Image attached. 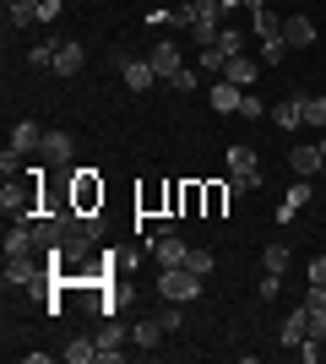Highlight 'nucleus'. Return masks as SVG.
<instances>
[{
    "mask_svg": "<svg viewBox=\"0 0 326 364\" xmlns=\"http://www.w3.org/2000/svg\"><path fill=\"white\" fill-rule=\"evenodd\" d=\"M65 201L82 218L104 213V180H98V168H65Z\"/></svg>",
    "mask_w": 326,
    "mask_h": 364,
    "instance_id": "1",
    "label": "nucleus"
},
{
    "mask_svg": "<svg viewBox=\"0 0 326 364\" xmlns=\"http://www.w3.org/2000/svg\"><path fill=\"white\" fill-rule=\"evenodd\" d=\"M158 294L174 304L202 299V272H190V267H158Z\"/></svg>",
    "mask_w": 326,
    "mask_h": 364,
    "instance_id": "2",
    "label": "nucleus"
},
{
    "mask_svg": "<svg viewBox=\"0 0 326 364\" xmlns=\"http://www.w3.org/2000/svg\"><path fill=\"white\" fill-rule=\"evenodd\" d=\"M109 60H114V71L125 76V87H131V92H147V87H158V82H163V76L153 71V60H131V55H120V49H114Z\"/></svg>",
    "mask_w": 326,
    "mask_h": 364,
    "instance_id": "3",
    "label": "nucleus"
},
{
    "mask_svg": "<svg viewBox=\"0 0 326 364\" xmlns=\"http://www.w3.org/2000/svg\"><path fill=\"white\" fill-rule=\"evenodd\" d=\"M82 65H87V44H82V38H60L49 71H55V76H82Z\"/></svg>",
    "mask_w": 326,
    "mask_h": 364,
    "instance_id": "4",
    "label": "nucleus"
},
{
    "mask_svg": "<svg viewBox=\"0 0 326 364\" xmlns=\"http://www.w3.org/2000/svg\"><path fill=\"white\" fill-rule=\"evenodd\" d=\"M229 174L256 191V185H261V158H256V147H229Z\"/></svg>",
    "mask_w": 326,
    "mask_h": 364,
    "instance_id": "5",
    "label": "nucleus"
},
{
    "mask_svg": "<svg viewBox=\"0 0 326 364\" xmlns=\"http://www.w3.org/2000/svg\"><path fill=\"white\" fill-rule=\"evenodd\" d=\"M136 213H141V218H163V213H169V185L147 180V185L136 191ZM169 218H174V213H169Z\"/></svg>",
    "mask_w": 326,
    "mask_h": 364,
    "instance_id": "6",
    "label": "nucleus"
},
{
    "mask_svg": "<svg viewBox=\"0 0 326 364\" xmlns=\"http://www.w3.org/2000/svg\"><path fill=\"white\" fill-rule=\"evenodd\" d=\"M272 125H278V131H299V125H305V92L278 98V104H272Z\"/></svg>",
    "mask_w": 326,
    "mask_h": 364,
    "instance_id": "7",
    "label": "nucleus"
},
{
    "mask_svg": "<svg viewBox=\"0 0 326 364\" xmlns=\"http://www.w3.org/2000/svg\"><path fill=\"white\" fill-rule=\"evenodd\" d=\"M288 168H294L299 180H315V174L326 168V152H321V141H315V147H310V141H305V147H294V152H288Z\"/></svg>",
    "mask_w": 326,
    "mask_h": 364,
    "instance_id": "8",
    "label": "nucleus"
},
{
    "mask_svg": "<svg viewBox=\"0 0 326 364\" xmlns=\"http://www.w3.org/2000/svg\"><path fill=\"white\" fill-rule=\"evenodd\" d=\"M125 337L131 332H125L120 321H104V332H98V364H120L125 359V348H120Z\"/></svg>",
    "mask_w": 326,
    "mask_h": 364,
    "instance_id": "9",
    "label": "nucleus"
},
{
    "mask_svg": "<svg viewBox=\"0 0 326 364\" xmlns=\"http://www.w3.org/2000/svg\"><path fill=\"white\" fill-rule=\"evenodd\" d=\"M305 337H310V304H294L288 321H283V332H278V343H283V348H299Z\"/></svg>",
    "mask_w": 326,
    "mask_h": 364,
    "instance_id": "10",
    "label": "nucleus"
},
{
    "mask_svg": "<svg viewBox=\"0 0 326 364\" xmlns=\"http://www.w3.org/2000/svg\"><path fill=\"white\" fill-rule=\"evenodd\" d=\"M283 44L288 49H310L315 44V16H283Z\"/></svg>",
    "mask_w": 326,
    "mask_h": 364,
    "instance_id": "11",
    "label": "nucleus"
},
{
    "mask_svg": "<svg viewBox=\"0 0 326 364\" xmlns=\"http://www.w3.org/2000/svg\"><path fill=\"white\" fill-rule=\"evenodd\" d=\"M261 76V60H250V55H229L223 60V82H234V87H250Z\"/></svg>",
    "mask_w": 326,
    "mask_h": 364,
    "instance_id": "12",
    "label": "nucleus"
},
{
    "mask_svg": "<svg viewBox=\"0 0 326 364\" xmlns=\"http://www.w3.org/2000/svg\"><path fill=\"white\" fill-rule=\"evenodd\" d=\"M71 152H77V141H71V131H44V164L65 168V164H71Z\"/></svg>",
    "mask_w": 326,
    "mask_h": 364,
    "instance_id": "13",
    "label": "nucleus"
},
{
    "mask_svg": "<svg viewBox=\"0 0 326 364\" xmlns=\"http://www.w3.org/2000/svg\"><path fill=\"white\" fill-rule=\"evenodd\" d=\"M305 207H310V180H294V185H288V196H283V207H278V223H294Z\"/></svg>",
    "mask_w": 326,
    "mask_h": 364,
    "instance_id": "14",
    "label": "nucleus"
},
{
    "mask_svg": "<svg viewBox=\"0 0 326 364\" xmlns=\"http://www.w3.org/2000/svg\"><path fill=\"white\" fill-rule=\"evenodd\" d=\"M11 147L16 152H44V125L38 120H16L11 125Z\"/></svg>",
    "mask_w": 326,
    "mask_h": 364,
    "instance_id": "15",
    "label": "nucleus"
},
{
    "mask_svg": "<svg viewBox=\"0 0 326 364\" xmlns=\"http://www.w3.org/2000/svg\"><path fill=\"white\" fill-rule=\"evenodd\" d=\"M6 256H38L33 223H11V228H6Z\"/></svg>",
    "mask_w": 326,
    "mask_h": 364,
    "instance_id": "16",
    "label": "nucleus"
},
{
    "mask_svg": "<svg viewBox=\"0 0 326 364\" xmlns=\"http://www.w3.org/2000/svg\"><path fill=\"white\" fill-rule=\"evenodd\" d=\"M163 337H169V332H163V321H158V316H141L136 326H131V343H136L141 353H147V348H158Z\"/></svg>",
    "mask_w": 326,
    "mask_h": 364,
    "instance_id": "17",
    "label": "nucleus"
},
{
    "mask_svg": "<svg viewBox=\"0 0 326 364\" xmlns=\"http://www.w3.org/2000/svg\"><path fill=\"white\" fill-rule=\"evenodd\" d=\"M239 104H245V87H234V82H223V76H217L212 109H217V114H239Z\"/></svg>",
    "mask_w": 326,
    "mask_h": 364,
    "instance_id": "18",
    "label": "nucleus"
},
{
    "mask_svg": "<svg viewBox=\"0 0 326 364\" xmlns=\"http://www.w3.org/2000/svg\"><path fill=\"white\" fill-rule=\"evenodd\" d=\"M147 60H153V71L163 76V82H169V76L185 65V60H180V44H153V55H147Z\"/></svg>",
    "mask_w": 326,
    "mask_h": 364,
    "instance_id": "19",
    "label": "nucleus"
},
{
    "mask_svg": "<svg viewBox=\"0 0 326 364\" xmlns=\"http://www.w3.org/2000/svg\"><path fill=\"white\" fill-rule=\"evenodd\" d=\"M38 22V0H6V28H33Z\"/></svg>",
    "mask_w": 326,
    "mask_h": 364,
    "instance_id": "20",
    "label": "nucleus"
},
{
    "mask_svg": "<svg viewBox=\"0 0 326 364\" xmlns=\"http://www.w3.org/2000/svg\"><path fill=\"white\" fill-rule=\"evenodd\" d=\"M60 359L65 364H93L98 359V337H71V343L60 348Z\"/></svg>",
    "mask_w": 326,
    "mask_h": 364,
    "instance_id": "21",
    "label": "nucleus"
},
{
    "mask_svg": "<svg viewBox=\"0 0 326 364\" xmlns=\"http://www.w3.org/2000/svg\"><path fill=\"white\" fill-rule=\"evenodd\" d=\"M229 201H234L229 180H212V185H207V218H223V213H229Z\"/></svg>",
    "mask_w": 326,
    "mask_h": 364,
    "instance_id": "22",
    "label": "nucleus"
},
{
    "mask_svg": "<svg viewBox=\"0 0 326 364\" xmlns=\"http://www.w3.org/2000/svg\"><path fill=\"white\" fill-rule=\"evenodd\" d=\"M250 22H256V33H261V38H283V16L272 11V6H256V11H250Z\"/></svg>",
    "mask_w": 326,
    "mask_h": 364,
    "instance_id": "23",
    "label": "nucleus"
},
{
    "mask_svg": "<svg viewBox=\"0 0 326 364\" xmlns=\"http://www.w3.org/2000/svg\"><path fill=\"white\" fill-rule=\"evenodd\" d=\"M305 125L326 131V92H305Z\"/></svg>",
    "mask_w": 326,
    "mask_h": 364,
    "instance_id": "24",
    "label": "nucleus"
},
{
    "mask_svg": "<svg viewBox=\"0 0 326 364\" xmlns=\"http://www.w3.org/2000/svg\"><path fill=\"white\" fill-rule=\"evenodd\" d=\"M261 261H266V272H278V277H283L288 267H294V250H288V245H266V256H261Z\"/></svg>",
    "mask_w": 326,
    "mask_h": 364,
    "instance_id": "25",
    "label": "nucleus"
},
{
    "mask_svg": "<svg viewBox=\"0 0 326 364\" xmlns=\"http://www.w3.org/2000/svg\"><path fill=\"white\" fill-rule=\"evenodd\" d=\"M217 49H223V55H245V33L234 28V22H223V33H217Z\"/></svg>",
    "mask_w": 326,
    "mask_h": 364,
    "instance_id": "26",
    "label": "nucleus"
},
{
    "mask_svg": "<svg viewBox=\"0 0 326 364\" xmlns=\"http://www.w3.org/2000/svg\"><path fill=\"white\" fill-rule=\"evenodd\" d=\"M185 267H190V272H212V267H217V261H212V250H207V245H190V250H185Z\"/></svg>",
    "mask_w": 326,
    "mask_h": 364,
    "instance_id": "27",
    "label": "nucleus"
},
{
    "mask_svg": "<svg viewBox=\"0 0 326 364\" xmlns=\"http://www.w3.org/2000/svg\"><path fill=\"white\" fill-rule=\"evenodd\" d=\"M158 321H163V332H180V326H185V304H163V310H158Z\"/></svg>",
    "mask_w": 326,
    "mask_h": 364,
    "instance_id": "28",
    "label": "nucleus"
},
{
    "mask_svg": "<svg viewBox=\"0 0 326 364\" xmlns=\"http://www.w3.org/2000/svg\"><path fill=\"white\" fill-rule=\"evenodd\" d=\"M283 55H288L283 38H261V65H283Z\"/></svg>",
    "mask_w": 326,
    "mask_h": 364,
    "instance_id": "29",
    "label": "nucleus"
},
{
    "mask_svg": "<svg viewBox=\"0 0 326 364\" xmlns=\"http://www.w3.org/2000/svg\"><path fill=\"white\" fill-rule=\"evenodd\" d=\"M22 158H28V152L6 147V152H0V174H11V180H16V174H28V168H22Z\"/></svg>",
    "mask_w": 326,
    "mask_h": 364,
    "instance_id": "30",
    "label": "nucleus"
},
{
    "mask_svg": "<svg viewBox=\"0 0 326 364\" xmlns=\"http://www.w3.org/2000/svg\"><path fill=\"white\" fill-rule=\"evenodd\" d=\"M163 87H180V92H196V71H190V65H180V71L169 76V82H163Z\"/></svg>",
    "mask_w": 326,
    "mask_h": 364,
    "instance_id": "31",
    "label": "nucleus"
},
{
    "mask_svg": "<svg viewBox=\"0 0 326 364\" xmlns=\"http://www.w3.org/2000/svg\"><path fill=\"white\" fill-rule=\"evenodd\" d=\"M266 114V104L256 98V92H245V104H239V120H261Z\"/></svg>",
    "mask_w": 326,
    "mask_h": 364,
    "instance_id": "32",
    "label": "nucleus"
},
{
    "mask_svg": "<svg viewBox=\"0 0 326 364\" xmlns=\"http://www.w3.org/2000/svg\"><path fill=\"white\" fill-rule=\"evenodd\" d=\"M28 60L38 65V71H49V65H55V49H49V44H33V49H28Z\"/></svg>",
    "mask_w": 326,
    "mask_h": 364,
    "instance_id": "33",
    "label": "nucleus"
},
{
    "mask_svg": "<svg viewBox=\"0 0 326 364\" xmlns=\"http://www.w3.org/2000/svg\"><path fill=\"white\" fill-rule=\"evenodd\" d=\"M278 294H283V277H278V272H266V277H261V299L272 304V299H278Z\"/></svg>",
    "mask_w": 326,
    "mask_h": 364,
    "instance_id": "34",
    "label": "nucleus"
},
{
    "mask_svg": "<svg viewBox=\"0 0 326 364\" xmlns=\"http://www.w3.org/2000/svg\"><path fill=\"white\" fill-rule=\"evenodd\" d=\"M65 11V0H38V22H55Z\"/></svg>",
    "mask_w": 326,
    "mask_h": 364,
    "instance_id": "35",
    "label": "nucleus"
},
{
    "mask_svg": "<svg viewBox=\"0 0 326 364\" xmlns=\"http://www.w3.org/2000/svg\"><path fill=\"white\" fill-rule=\"evenodd\" d=\"M305 304H310V310H326V283H310V294H305Z\"/></svg>",
    "mask_w": 326,
    "mask_h": 364,
    "instance_id": "36",
    "label": "nucleus"
},
{
    "mask_svg": "<svg viewBox=\"0 0 326 364\" xmlns=\"http://www.w3.org/2000/svg\"><path fill=\"white\" fill-rule=\"evenodd\" d=\"M163 22H174V11H163V6H153V11H147V28H163Z\"/></svg>",
    "mask_w": 326,
    "mask_h": 364,
    "instance_id": "37",
    "label": "nucleus"
},
{
    "mask_svg": "<svg viewBox=\"0 0 326 364\" xmlns=\"http://www.w3.org/2000/svg\"><path fill=\"white\" fill-rule=\"evenodd\" d=\"M310 283H326V256H315V261H310Z\"/></svg>",
    "mask_w": 326,
    "mask_h": 364,
    "instance_id": "38",
    "label": "nucleus"
},
{
    "mask_svg": "<svg viewBox=\"0 0 326 364\" xmlns=\"http://www.w3.org/2000/svg\"><path fill=\"white\" fill-rule=\"evenodd\" d=\"M239 6H250V11H256V6H266V0H239Z\"/></svg>",
    "mask_w": 326,
    "mask_h": 364,
    "instance_id": "39",
    "label": "nucleus"
},
{
    "mask_svg": "<svg viewBox=\"0 0 326 364\" xmlns=\"http://www.w3.org/2000/svg\"><path fill=\"white\" fill-rule=\"evenodd\" d=\"M321 152H326V136H321Z\"/></svg>",
    "mask_w": 326,
    "mask_h": 364,
    "instance_id": "40",
    "label": "nucleus"
}]
</instances>
